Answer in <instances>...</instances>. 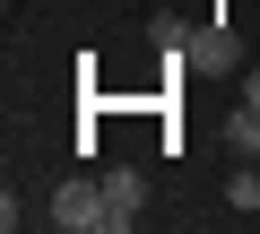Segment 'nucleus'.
<instances>
[{
  "mask_svg": "<svg viewBox=\"0 0 260 234\" xmlns=\"http://www.w3.org/2000/svg\"><path fill=\"white\" fill-rule=\"evenodd\" d=\"M52 225H61V234H113L104 182H61V191H52Z\"/></svg>",
  "mask_w": 260,
  "mask_h": 234,
  "instance_id": "f257e3e1",
  "label": "nucleus"
},
{
  "mask_svg": "<svg viewBox=\"0 0 260 234\" xmlns=\"http://www.w3.org/2000/svg\"><path fill=\"white\" fill-rule=\"evenodd\" d=\"M182 61L191 70H234L243 44H234V26H200V35H182Z\"/></svg>",
  "mask_w": 260,
  "mask_h": 234,
  "instance_id": "f03ea898",
  "label": "nucleus"
},
{
  "mask_svg": "<svg viewBox=\"0 0 260 234\" xmlns=\"http://www.w3.org/2000/svg\"><path fill=\"white\" fill-rule=\"evenodd\" d=\"M139 199H148V182L130 174V165H113V174H104V208H113V234H121V225H139Z\"/></svg>",
  "mask_w": 260,
  "mask_h": 234,
  "instance_id": "7ed1b4c3",
  "label": "nucleus"
},
{
  "mask_svg": "<svg viewBox=\"0 0 260 234\" xmlns=\"http://www.w3.org/2000/svg\"><path fill=\"white\" fill-rule=\"evenodd\" d=\"M225 148H234L243 165H260V104H234V113H225Z\"/></svg>",
  "mask_w": 260,
  "mask_h": 234,
  "instance_id": "20e7f679",
  "label": "nucleus"
},
{
  "mask_svg": "<svg viewBox=\"0 0 260 234\" xmlns=\"http://www.w3.org/2000/svg\"><path fill=\"white\" fill-rule=\"evenodd\" d=\"M225 208H243V217H251V208H260V174H234V182H225Z\"/></svg>",
  "mask_w": 260,
  "mask_h": 234,
  "instance_id": "39448f33",
  "label": "nucleus"
},
{
  "mask_svg": "<svg viewBox=\"0 0 260 234\" xmlns=\"http://www.w3.org/2000/svg\"><path fill=\"white\" fill-rule=\"evenodd\" d=\"M243 104H260V70H243Z\"/></svg>",
  "mask_w": 260,
  "mask_h": 234,
  "instance_id": "423d86ee",
  "label": "nucleus"
}]
</instances>
